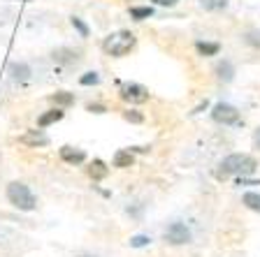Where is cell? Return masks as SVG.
<instances>
[{
	"label": "cell",
	"instance_id": "obj_1",
	"mask_svg": "<svg viewBox=\"0 0 260 257\" xmlns=\"http://www.w3.org/2000/svg\"><path fill=\"white\" fill-rule=\"evenodd\" d=\"M255 167H258V160L249 153H230L225 156L216 167V178L218 181H225L230 176H249L253 174Z\"/></svg>",
	"mask_w": 260,
	"mask_h": 257
},
{
	"label": "cell",
	"instance_id": "obj_2",
	"mask_svg": "<svg viewBox=\"0 0 260 257\" xmlns=\"http://www.w3.org/2000/svg\"><path fill=\"white\" fill-rule=\"evenodd\" d=\"M5 195H7V202H10L14 209H19V211H26L28 213V211L38 209V197H35V193H32L30 188H28L26 183H21V181L7 183Z\"/></svg>",
	"mask_w": 260,
	"mask_h": 257
},
{
	"label": "cell",
	"instance_id": "obj_3",
	"mask_svg": "<svg viewBox=\"0 0 260 257\" xmlns=\"http://www.w3.org/2000/svg\"><path fill=\"white\" fill-rule=\"evenodd\" d=\"M135 44H137V40L130 30H116L105 38L103 51L107 56H112V58H123V56H128L135 49Z\"/></svg>",
	"mask_w": 260,
	"mask_h": 257
},
{
	"label": "cell",
	"instance_id": "obj_4",
	"mask_svg": "<svg viewBox=\"0 0 260 257\" xmlns=\"http://www.w3.org/2000/svg\"><path fill=\"white\" fill-rule=\"evenodd\" d=\"M211 118H214L218 125H237L239 121H242V114H239V109L233 107V104L218 102V104H214V109H211Z\"/></svg>",
	"mask_w": 260,
	"mask_h": 257
},
{
	"label": "cell",
	"instance_id": "obj_5",
	"mask_svg": "<svg viewBox=\"0 0 260 257\" xmlns=\"http://www.w3.org/2000/svg\"><path fill=\"white\" fill-rule=\"evenodd\" d=\"M165 241L170 246H184V243H190V230L184 225V223H170L165 227Z\"/></svg>",
	"mask_w": 260,
	"mask_h": 257
},
{
	"label": "cell",
	"instance_id": "obj_6",
	"mask_svg": "<svg viewBox=\"0 0 260 257\" xmlns=\"http://www.w3.org/2000/svg\"><path fill=\"white\" fill-rule=\"evenodd\" d=\"M121 100L128 102V104H144L149 100V91H146L142 84H125L121 88Z\"/></svg>",
	"mask_w": 260,
	"mask_h": 257
},
{
	"label": "cell",
	"instance_id": "obj_7",
	"mask_svg": "<svg viewBox=\"0 0 260 257\" xmlns=\"http://www.w3.org/2000/svg\"><path fill=\"white\" fill-rule=\"evenodd\" d=\"M19 141L26 144V146H30V149H42V146H49V137L42 132V128L40 130H28L26 134L19 137Z\"/></svg>",
	"mask_w": 260,
	"mask_h": 257
},
{
	"label": "cell",
	"instance_id": "obj_8",
	"mask_svg": "<svg viewBox=\"0 0 260 257\" xmlns=\"http://www.w3.org/2000/svg\"><path fill=\"white\" fill-rule=\"evenodd\" d=\"M58 156L63 162H68V165H84L86 162V153L81 149H77V146H63V149L58 151Z\"/></svg>",
	"mask_w": 260,
	"mask_h": 257
},
{
	"label": "cell",
	"instance_id": "obj_9",
	"mask_svg": "<svg viewBox=\"0 0 260 257\" xmlns=\"http://www.w3.org/2000/svg\"><path fill=\"white\" fill-rule=\"evenodd\" d=\"M214 72H216V79L223 81V84H230L235 79V65L230 60H218Z\"/></svg>",
	"mask_w": 260,
	"mask_h": 257
},
{
	"label": "cell",
	"instance_id": "obj_10",
	"mask_svg": "<svg viewBox=\"0 0 260 257\" xmlns=\"http://www.w3.org/2000/svg\"><path fill=\"white\" fill-rule=\"evenodd\" d=\"M65 116V112L60 107H56V109H49V112H44L42 116L38 118V128H49V125H54V123H58L60 118Z\"/></svg>",
	"mask_w": 260,
	"mask_h": 257
},
{
	"label": "cell",
	"instance_id": "obj_11",
	"mask_svg": "<svg viewBox=\"0 0 260 257\" xmlns=\"http://www.w3.org/2000/svg\"><path fill=\"white\" fill-rule=\"evenodd\" d=\"M86 174L93 178V181H105V178H107V174H109V167L105 165L103 160H93L91 165L86 167Z\"/></svg>",
	"mask_w": 260,
	"mask_h": 257
},
{
	"label": "cell",
	"instance_id": "obj_12",
	"mask_svg": "<svg viewBox=\"0 0 260 257\" xmlns=\"http://www.w3.org/2000/svg\"><path fill=\"white\" fill-rule=\"evenodd\" d=\"M51 58H54L56 63H60V65L79 63V54H77V51H72V49H56L54 54H51Z\"/></svg>",
	"mask_w": 260,
	"mask_h": 257
},
{
	"label": "cell",
	"instance_id": "obj_13",
	"mask_svg": "<svg viewBox=\"0 0 260 257\" xmlns=\"http://www.w3.org/2000/svg\"><path fill=\"white\" fill-rule=\"evenodd\" d=\"M112 165L116 167V169H128V167L135 165V156H133L130 151H116V153H114Z\"/></svg>",
	"mask_w": 260,
	"mask_h": 257
},
{
	"label": "cell",
	"instance_id": "obj_14",
	"mask_svg": "<svg viewBox=\"0 0 260 257\" xmlns=\"http://www.w3.org/2000/svg\"><path fill=\"white\" fill-rule=\"evenodd\" d=\"M51 102H54L56 107L65 109V107H72V104H75V95H72V93H68V91H58V93H54V95H51Z\"/></svg>",
	"mask_w": 260,
	"mask_h": 257
},
{
	"label": "cell",
	"instance_id": "obj_15",
	"mask_svg": "<svg viewBox=\"0 0 260 257\" xmlns=\"http://www.w3.org/2000/svg\"><path fill=\"white\" fill-rule=\"evenodd\" d=\"M10 75H12V79H16V81H26L28 77H30V67H28L26 63H12Z\"/></svg>",
	"mask_w": 260,
	"mask_h": 257
},
{
	"label": "cell",
	"instance_id": "obj_16",
	"mask_svg": "<svg viewBox=\"0 0 260 257\" xmlns=\"http://www.w3.org/2000/svg\"><path fill=\"white\" fill-rule=\"evenodd\" d=\"M195 49H198L200 56H216L218 51H221V44L218 42H198Z\"/></svg>",
	"mask_w": 260,
	"mask_h": 257
},
{
	"label": "cell",
	"instance_id": "obj_17",
	"mask_svg": "<svg viewBox=\"0 0 260 257\" xmlns=\"http://www.w3.org/2000/svg\"><path fill=\"white\" fill-rule=\"evenodd\" d=\"M242 204L246 206V209H251V211H255V213H260V193H244Z\"/></svg>",
	"mask_w": 260,
	"mask_h": 257
},
{
	"label": "cell",
	"instance_id": "obj_18",
	"mask_svg": "<svg viewBox=\"0 0 260 257\" xmlns=\"http://www.w3.org/2000/svg\"><path fill=\"white\" fill-rule=\"evenodd\" d=\"M151 14H153L151 7H130V16L137 19V21H144V19H149Z\"/></svg>",
	"mask_w": 260,
	"mask_h": 257
},
{
	"label": "cell",
	"instance_id": "obj_19",
	"mask_svg": "<svg viewBox=\"0 0 260 257\" xmlns=\"http://www.w3.org/2000/svg\"><path fill=\"white\" fill-rule=\"evenodd\" d=\"M79 84L81 86H95V84H100V75H98V72H86V75L79 79Z\"/></svg>",
	"mask_w": 260,
	"mask_h": 257
},
{
	"label": "cell",
	"instance_id": "obj_20",
	"mask_svg": "<svg viewBox=\"0 0 260 257\" xmlns=\"http://www.w3.org/2000/svg\"><path fill=\"white\" fill-rule=\"evenodd\" d=\"M123 118L128 121V123H144V116H142L140 112H135V109H128V112H123Z\"/></svg>",
	"mask_w": 260,
	"mask_h": 257
},
{
	"label": "cell",
	"instance_id": "obj_21",
	"mask_svg": "<svg viewBox=\"0 0 260 257\" xmlns=\"http://www.w3.org/2000/svg\"><path fill=\"white\" fill-rule=\"evenodd\" d=\"M72 26L77 28V30H79V35L81 38H88V26L84 21H81L79 16H72Z\"/></svg>",
	"mask_w": 260,
	"mask_h": 257
},
{
	"label": "cell",
	"instance_id": "obj_22",
	"mask_svg": "<svg viewBox=\"0 0 260 257\" xmlns=\"http://www.w3.org/2000/svg\"><path fill=\"white\" fill-rule=\"evenodd\" d=\"M200 5L205 7V10H214V7H225L228 3L225 0H200Z\"/></svg>",
	"mask_w": 260,
	"mask_h": 257
},
{
	"label": "cell",
	"instance_id": "obj_23",
	"mask_svg": "<svg viewBox=\"0 0 260 257\" xmlns=\"http://www.w3.org/2000/svg\"><path fill=\"white\" fill-rule=\"evenodd\" d=\"M151 241V239H149V236H133V239H130V246L133 248H142V246H146V243Z\"/></svg>",
	"mask_w": 260,
	"mask_h": 257
},
{
	"label": "cell",
	"instance_id": "obj_24",
	"mask_svg": "<svg viewBox=\"0 0 260 257\" xmlns=\"http://www.w3.org/2000/svg\"><path fill=\"white\" fill-rule=\"evenodd\" d=\"M246 42H249V44H253V47H260V32L251 30L249 35H246Z\"/></svg>",
	"mask_w": 260,
	"mask_h": 257
},
{
	"label": "cell",
	"instance_id": "obj_25",
	"mask_svg": "<svg viewBox=\"0 0 260 257\" xmlns=\"http://www.w3.org/2000/svg\"><path fill=\"white\" fill-rule=\"evenodd\" d=\"M86 109L91 114H105V112H107V107H105V104H93V102H91V104H86Z\"/></svg>",
	"mask_w": 260,
	"mask_h": 257
},
{
	"label": "cell",
	"instance_id": "obj_26",
	"mask_svg": "<svg viewBox=\"0 0 260 257\" xmlns=\"http://www.w3.org/2000/svg\"><path fill=\"white\" fill-rule=\"evenodd\" d=\"M153 3H158V5H162V7H174L177 5V0H153Z\"/></svg>",
	"mask_w": 260,
	"mask_h": 257
},
{
	"label": "cell",
	"instance_id": "obj_27",
	"mask_svg": "<svg viewBox=\"0 0 260 257\" xmlns=\"http://www.w3.org/2000/svg\"><path fill=\"white\" fill-rule=\"evenodd\" d=\"M253 146L260 151V128H255V132H253Z\"/></svg>",
	"mask_w": 260,
	"mask_h": 257
},
{
	"label": "cell",
	"instance_id": "obj_28",
	"mask_svg": "<svg viewBox=\"0 0 260 257\" xmlns=\"http://www.w3.org/2000/svg\"><path fill=\"white\" fill-rule=\"evenodd\" d=\"M77 257H95V255H77Z\"/></svg>",
	"mask_w": 260,
	"mask_h": 257
}]
</instances>
